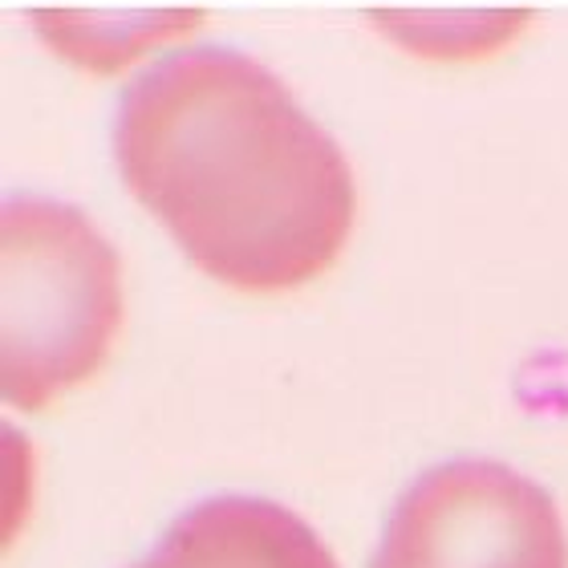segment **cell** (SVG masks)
Instances as JSON below:
<instances>
[{"mask_svg":"<svg viewBox=\"0 0 568 568\" xmlns=\"http://www.w3.org/2000/svg\"><path fill=\"white\" fill-rule=\"evenodd\" d=\"M114 151L134 200L227 288L293 293L354 232L342 146L236 49L171 53L126 90Z\"/></svg>","mask_w":568,"mask_h":568,"instance_id":"1","label":"cell"},{"mask_svg":"<svg viewBox=\"0 0 568 568\" xmlns=\"http://www.w3.org/2000/svg\"><path fill=\"white\" fill-rule=\"evenodd\" d=\"M4 398L49 410L106 366L122 329V261L78 207L17 200L0 224Z\"/></svg>","mask_w":568,"mask_h":568,"instance_id":"2","label":"cell"},{"mask_svg":"<svg viewBox=\"0 0 568 568\" xmlns=\"http://www.w3.org/2000/svg\"><path fill=\"white\" fill-rule=\"evenodd\" d=\"M374 568H568L545 487L504 463H447L394 508Z\"/></svg>","mask_w":568,"mask_h":568,"instance_id":"3","label":"cell"},{"mask_svg":"<svg viewBox=\"0 0 568 568\" xmlns=\"http://www.w3.org/2000/svg\"><path fill=\"white\" fill-rule=\"evenodd\" d=\"M139 568H337L296 511L224 496L183 511Z\"/></svg>","mask_w":568,"mask_h":568,"instance_id":"4","label":"cell"},{"mask_svg":"<svg viewBox=\"0 0 568 568\" xmlns=\"http://www.w3.org/2000/svg\"><path fill=\"white\" fill-rule=\"evenodd\" d=\"M41 33L65 61L82 70L110 73L134 61L142 49L163 45L171 37L195 29L200 12L166 9V12H73V9H41L37 12Z\"/></svg>","mask_w":568,"mask_h":568,"instance_id":"5","label":"cell"},{"mask_svg":"<svg viewBox=\"0 0 568 568\" xmlns=\"http://www.w3.org/2000/svg\"><path fill=\"white\" fill-rule=\"evenodd\" d=\"M382 29L394 33L406 49H423L430 58H467V53H487L499 41H508L524 21V12H475L467 24H455L459 17L450 12V29L443 24V12H390L378 17Z\"/></svg>","mask_w":568,"mask_h":568,"instance_id":"6","label":"cell"}]
</instances>
